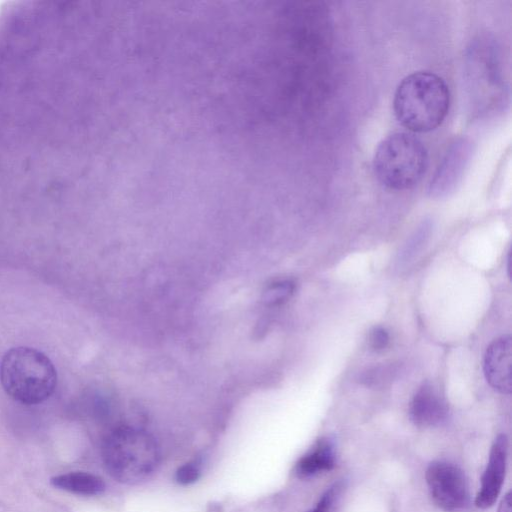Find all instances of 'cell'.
I'll list each match as a JSON object with an SVG mask.
<instances>
[{"mask_svg":"<svg viewBox=\"0 0 512 512\" xmlns=\"http://www.w3.org/2000/svg\"><path fill=\"white\" fill-rule=\"evenodd\" d=\"M428 166L424 143L416 136L397 132L387 136L377 146L373 170L378 181L392 190H407L416 186Z\"/></svg>","mask_w":512,"mask_h":512,"instance_id":"cell-4","label":"cell"},{"mask_svg":"<svg viewBox=\"0 0 512 512\" xmlns=\"http://www.w3.org/2000/svg\"><path fill=\"white\" fill-rule=\"evenodd\" d=\"M511 503H512L511 502V493L508 492L502 499V501L499 505L498 512H511L512 511Z\"/></svg>","mask_w":512,"mask_h":512,"instance_id":"cell-16","label":"cell"},{"mask_svg":"<svg viewBox=\"0 0 512 512\" xmlns=\"http://www.w3.org/2000/svg\"><path fill=\"white\" fill-rule=\"evenodd\" d=\"M294 290V284L292 282H282L275 285L269 292L270 301L283 302L287 300Z\"/></svg>","mask_w":512,"mask_h":512,"instance_id":"cell-15","label":"cell"},{"mask_svg":"<svg viewBox=\"0 0 512 512\" xmlns=\"http://www.w3.org/2000/svg\"><path fill=\"white\" fill-rule=\"evenodd\" d=\"M369 346L374 351L384 350L390 342L388 331L383 327H374L368 337Z\"/></svg>","mask_w":512,"mask_h":512,"instance_id":"cell-14","label":"cell"},{"mask_svg":"<svg viewBox=\"0 0 512 512\" xmlns=\"http://www.w3.org/2000/svg\"><path fill=\"white\" fill-rule=\"evenodd\" d=\"M472 152V143L467 138H458L450 145L429 184L431 196L442 197L454 190Z\"/></svg>","mask_w":512,"mask_h":512,"instance_id":"cell-6","label":"cell"},{"mask_svg":"<svg viewBox=\"0 0 512 512\" xmlns=\"http://www.w3.org/2000/svg\"><path fill=\"white\" fill-rule=\"evenodd\" d=\"M50 484L60 490L83 496L99 495L105 490V482L95 474L74 471L53 476Z\"/></svg>","mask_w":512,"mask_h":512,"instance_id":"cell-11","label":"cell"},{"mask_svg":"<svg viewBox=\"0 0 512 512\" xmlns=\"http://www.w3.org/2000/svg\"><path fill=\"white\" fill-rule=\"evenodd\" d=\"M201 468L198 461H192L180 466L175 474L176 481L182 485L194 483L200 477Z\"/></svg>","mask_w":512,"mask_h":512,"instance_id":"cell-13","label":"cell"},{"mask_svg":"<svg viewBox=\"0 0 512 512\" xmlns=\"http://www.w3.org/2000/svg\"><path fill=\"white\" fill-rule=\"evenodd\" d=\"M0 382L15 401L36 405L46 401L57 386V371L43 352L27 346L8 350L0 362Z\"/></svg>","mask_w":512,"mask_h":512,"instance_id":"cell-2","label":"cell"},{"mask_svg":"<svg viewBox=\"0 0 512 512\" xmlns=\"http://www.w3.org/2000/svg\"><path fill=\"white\" fill-rule=\"evenodd\" d=\"M508 455V439L500 434L495 439L489 455L486 469L482 475L481 487L476 496L477 507L485 509L492 506L503 485Z\"/></svg>","mask_w":512,"mask_h":512,"instance_id":"cell-7","label":"cell"},{"mask_svg":"<svg viewBox=\"0 0 512 512\" xmlns=\"http://www.w3.org/2000/svg\"><path fill=\"white\" fill-rule=\"evenodd\" d=\"M450 106L445 81L435 73L414 72L399 83L393 100L398 122L412 132H428L444 121Z\"/></svg>","mask_w":512,"mask_h":512,"instance_id":"cell-1","label":"cell"},{"mask_svg":"<svg viewBox=\"0 0 512 512\" xmlns=\"http://www.w3.org/2000/svg\"><path fill=\"white\" fill-rule=\"evenodd\" d=\"M448 404L430 383L423 384L410 404V418L419 427L437 426L448 416Z\"/></svg>","mask_w":512,"mask_h":512,"instance_id":"cell-9","label":"cell"},{"mask_svg":"<svg viewBox=\"0 0 512 512\" xmlns=\"http://www.w3.org/2000/svg\"><path fill=\"white\" fill-rule=\"evenodd\" d=\"M101 455L107 472L126 484H136L148 478L160 457L158 446L150 435L128 427H119L107 434Z\"/></svg>","mask_w":512,"mask_h":512,"instance_id":"cell-3","label":"cell"},{"mask_svg":"<svg viewBox=\"0 0 512 512\" xmlns=\"http://www.w3.org/2000/svg\"><path fill=\"white\" fill-rule=\"evenodd\" d=\"M484 374L490 386L503 394L512 390V339L509 335L494 340L486 350Z\"/></svg>","mask_w":512,"mask_h":512,"instance_id":"cell-8","label":"cell"},{"mask_svg":"<svg viewBox=\"0 0 512 512\" xmlns=\"http://www.w3.org/2000/svg\"><path fill=\"white\" fill-rule=\"evenodd\" d=\"M343 488L342 482H335L325 491L315 507L307 512H333Z\"/></svg>","mask_w":512,"mask_h":512,"instance_id":"cell-12","label":"cell"},{"mask_svg":"<svg viewBox=\"0 0 512 512\" xmlns=\"http://www.w3.org/2000/svg\"><path fill=\"white\" fill-rule=\"evenodd\" d=\"M335 465V452L327 438L318 440L314 447L303 455L295 466V473L302 478L331 470Z\"/></svg>","mask_w":512,"mask_h":512,"instance_id":"cell-10","label":"cell"},{"mask_svg":"<svg viewBox=\"0 0 512 512\" xmlns=\"http://www.w3.org/2000/svg\"><path fill=\"white\" fill-rule=\"evenodd\" d=\"M426 482L433 501L444 511H457L467 504L468 482L457 466L444 461L432 462L426 471Z\"/></svg>","mask_w":512,"mask_h":512,"instance_id":"cell-5","label":"cell"}]
</instances>
